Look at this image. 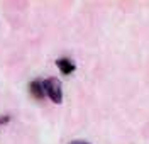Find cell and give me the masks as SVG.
<instances>
[{"label": "cell", "mask_w": 149, "mask_h": 144, "mask_svg": "<svg viewBox=\"0 0 149 144\" xmlns=\"http://www.w3.org/2000/svg\"><path fill=\"white\" fill-rule=\"evenodd\" d=\"M42 81V90L44 95L53 102V104H61L63 102V92H61V81L58 78H46Z\"/></svg>", "instance_id": "obj_1"}, {"label": "cell", "mask_w": 149, "mask_h": 144, "mask_svg": "<svg viewBox=\"0 0 149 144\" xmlns=\"http://www.w3.org/2000/svg\"><path fill=\"white\" fill-rule=\"evenodd\" d=\"M56 65H58L59 71H61L63 75H71L74 70H76L74 63L71 61V59H68V58H59V59L56 61Z\"/></svg>", "instance_id": "obj_2"}, {"label": "cell", "mask_w": 149, "mask_h": 144, "mask_svg": "<svg viewBox=\"0 0 149 144\" xmlns=\"http://www.w3.org/2000/svg\"><path fill=\"white\" fill-rule=\"evenodd\" d=\"M29 92H31V95L37 98V100H42L44 98V90H42V81L41 80H34V81H31L29 83Z\"/></svg>", "instance_id": "obj_3"}, {"label": "cell", "mask_w": 149, "mask_h": 144, "mask_svg": "<svg viewBox=\"0 0 149 144\" xmlns=\"http://www.w3.org/2000/svg\"><path fill=\"white\" fill-rule=\"evenodd\" d=\"M9 120H10V117H9V115H2V117H0V127H2L3 124H7Z\"/></svg>", "instance_id": "obj_4"}, {"label": "cell", "mask_w": 149, "mask_h": 144, "mask_svg": "<svg viewBox=\"0 0 149 144\" xmlns=\"http://www.w3.org/2000/svg\"><path fill=\"white\" fill-rule=\"evenodd\" d=\"M68 144H90V143H86V141H71V143H68Z\"/></svg>", "instance_id": "obj_5"}]
</instances>
